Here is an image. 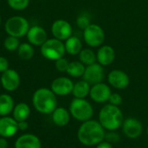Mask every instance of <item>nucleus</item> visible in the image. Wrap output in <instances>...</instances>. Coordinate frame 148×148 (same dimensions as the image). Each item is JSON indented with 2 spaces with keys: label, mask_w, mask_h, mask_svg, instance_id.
Instances as JSON below:
<instances>
[{
  "label": "nucleus",
  "mask_w": 148,
  "mask_h": 148,
  "mask_svg": "<svg viewBox=\"0 0 148 148\" xmlns=\"http://www.w3.org/2000/svg\"><path fill=\"white\" fill-rule=\"evenodd\" d=\"M96 148H114L113 145L108 141H102L96 146Z\"/></svg>",
  "instance_id": "473e14b6"
},
{
  "label": "nucleus",
  "mask_w": 148,
  "mask_h": 148,
  "mask_svg": "<svg viewBox=\"0 0 148 148\" xmlns=\"http://www.w3.org/2000/svg\"><path fill=\"white\" fill-rule=\"evenodd\" d=\"M108 83L116 89H125L130 83V78L128 75L121 70L114 69L108 75Z\"/></svg>",
  "instance_id": "4468645a"
},
{
  "label": "nucleus",
  "mask_w": 148,
  "mask_h": 148,
  "mask_svg": "<svg viewBox=\"0 0 148 148\" xmlns=\"http://www.w3.org/2000/svg\"><path fill=\"white\" fill-rule=\"evenodd\" d=\"M0 148H8V142L5 138H0Z\"/></svg>",
  "instance_id": "f704fd0d"
},
{
  "label": "nucleus",
  "mask_w": 148,
  "mask_h": 148,
  "mask_svg": "<svg viewBox=\"0 0 148 148\" xmlns=\"http://www.w3.org/2000/svg\"><path fill=\"white\" fill-rule=\"evenodd\" d=\"M16 51H17L18 56L23 60H30L34 56V54H35L33 45L30 44L29 42L20 43Z\"/></svg>",
  "instance_id": "a878e982"
},
{
  "label": "nucleus",
  "mask_w": 148,
  "mask_h": 148,
  "mask_svg": "<svg viewBox=\"0 0 148 148\" xmlns=\"http://www.w3.org/2000/svg\"><path fill=\"white\" fill-rule=\"evenodd\" d=\"M96 59L98 63L102 66L111 65L115 59V51L110 45L101 46L96 54Z\"/></svg>",
  "instance_id": "f3484780"
},
{
  "label": "nucleus",
  "mask_w": 148,
  "mask_h": 148,
  "mask_svg": "<svg viewBox=\"0 0 148 148\" xmlns=\"http://www.w3.org/2000/svg\"><path fill=\"white\" fill-rule=\"evenodd\" d=\"M55 62H55V67H56V69L59 72L63 73V72H66L67 71L69 62V61L66 58L62 57V58H60V59H58V60H56Z\"/></svg>",
  "instance_id": "c756f323"
},
{
  "label": "nucleus",
  "mask_w": 148,
  "mask_h": 148,
  "mask_svg": "<svg viewBox=\"0 0 148 148\" xmlns=\"http://www.w3.org/2000/svg\"><path fill=\"white\" fill-rule=\"evenodd\" d=\"M64 1H66V0H64Z\"/></svg>",
  "instance_id": "4c0bfd02"
},
{
  "label": "nucleus",
  "mask_w": 148,
  "mask_h": 148,
  "mask_svg": "<svg viewBox=\"0 0 148 148\" xmlns=\"http://www.w3.org/2000/svg\"><path fill=\"white\" fill-rule=\"evenodd\" d=\"M79 60L85 66H88L96 62V54L91 49H82L79 53Z\"/></svg>",
  "instance_id": "393cba45"
},
{
  "label": "nucleus",
  "mask_w": 148,
  "mask_h": 148,
  "mask_svg": "<svg viewBox=\"0 0 148 148\" xmlns=\"http://www.w3.org/2000/svg\"><path fill=\"white\" fill-rule=\"evenodd\" d=\"M76 24L80 29H85L89 24H91L89 16L88 14H86V13L81 14L80 16H78V17L76 19Z\"/></svg>",
  "instance_id": "c85d7f7f"
},
{
  "label": "nucleus",
  "mask_w": 148,
  "mask_h": 148,
  "mask_svg": "<svg viewBox=\"0 0 148 148\" xmlns=\"http://www.w3.org/2000/svg\"><path fill=\"white\" fill-rule=\"evenodd\" d=\"M83 38L88 46L97 48L104 42L105 32L100 25L91 23L85 29H83Z\"/></svg>",
  "instance_id": "0eeeda50"
},
{
  "label": "nucleus",
  "mask_w": 148,
  "mask_h": 148,
  "mask_svg": "<svg viewBox=\"0 0 148 148\" xmlns=\"http://www.w3.org/2000/svg\"><path fill=\"white\" fill-rule=\"evenodd\" d=\"M8 69H9L8 60L3 56H0V73H3Z\"/></svg>",
  "instance_id": "2f4dec72"
},
{
  "label": "nucleus",
  "mask_w": 148,
  "mask_h": 148,
  "mask_svg": "<svg viewBox=\"0 0 148 148\" xmlns=\"http://www.w3.org/2000/svg\"><path fill=\"white\" fill-rule=\"evenodd\" d=\"M65 45V50L68 54L71 56L79 55L81 50L82 49V44L81 40L77 36H71L69 38H68L64 43Z\"/></svg>",
  "instance_id": "5701e85b"
},
{
  "label": "nucleus",
  "mask_w": 148,
  "mask_h": 148,
  "mask_svg": "<svg viewBox=\"0 0 148 148\" xmlns=\"http://www.w3.org/2000/svg\"><path fill=\"white\" fill-rule=\"evenodd\" d=\"M82 78L90 85L102 82L105 78V71L103 66L97 62L87 66Z\"/></svg>",
  "instance_id": "6e6552de"
},
{
  "label": "nucleus",
  "mask_w": 148,
  "mask_h": 148,
  "mask_svg": "<svg viewBox=\"0 0 148 148\" xmlns=\"http://www.w3.org/2000/svg\"><path fill=\"white\" fill-rule=\"evenodd\" d=\"M26 36L29 42L34 46H42L48 40L46 30L43 28L36 25L29 27Z\"/></svg>",
  "instance_id": "dca6fc26"
},
{
  "label": "nucleus",
  "mask_w": 148,
  "mask_h": 148,
  "mask_svg": "<svg viewBox=\"0 0 148 148\" xmlns=\"http://www.w3.org/2000/svg\"><path fill=\"white\" fill-rule=\"evenodd\" d=\"M51 32L54 38L61 41H66L72 35V26L68 21L64 19H58L53 23L51 26Z\"/></svg>",
  "instance_id": "9d476101"
},
{
  "label": "nucleus",
  "mask_w": 148,
  "mask_h": 148,
  "mask_svg": "<svg viewBox=\"0 0 148 148\" xmlns=\"http://www.w3.org/2000/svg\"><path fill=\"white\" fill-rule=\"evenodd\" d=\"M20 45V42H19V38L15 37V36H8L4 41H3V47L6 50L13 52V51H16L18 47Z\"/></svg>",
  "instance_id": "bb28decb"
},
{
  "label": "nucleus",
  "mask_w": 148,
  "mask_h": 148,
  "mask_svg": "<svg viewBox=\"0 0 148 148\" xmlns=\"http://www.w3.org/2000/svg\"><path fill=\"white\" fill-rule=\"evenodd\" d=\"M18 123L13 117L2 116L0 118V136L5 139L14 136L18 131Z\"/></svg>",
  "instance_id": "2eb2a0df"
},
{
  "label": "nucleus",
  "mask_w": 148,
  "mask_h": 148,
  "mask_svg": "<svg viewBox=\"0 0 148 148\" xmlns=\"http://www.w3.org/2000/svg\"><path fill=\"white\" fill-rule=\"evenodd\" d=\"M108 102H109V104L119 107L122 103V97L118 93H114V94L112 93L108 99Z\"/></svg>",
  "instance_id": "7c9ffc66"
},
{
  "label": "nucleus",
  "mask_w": 148,
  "mask_h": 148,
  "mask_svg": "<svg viewBox=\"0 0 148 148\" xmlns=\"http://www.w3.org/2000/svg\"><path fill=\"white\" fill-rule=\"evenodd\" d=\"M71 116L78 121H87L91 120L94 115V109L89 101L86 99L75 98L69 105Z\"/></svg>",
  "instance_id": "20e7f679"
},
{
  "label": "nucleus",
  "mask_w": 148,
  "mask_h": 148,
  "mask_svg": "<svg viewBox=\"0 0 148 148\" xmlns=\"http://www.w3.org/2000/svg\"><path fill=\"white\" fill-rule=\"evenodd\" d=\"M121 127L124 135L129 139H137L143 132V126L136 118H127L124 120Z\"/></svg>",
  "instance_id": "9b49d317"
},
{
  "label": "nucleus",
  "mask_w": 148,
  "mask_h": 148,
  "mask_svg": "<svg viewBox=\"0 0 148 148\" xmlns=\"http://www.w3.org/2000/svg\"><path fill=\"white\" fill-rule=\"evenodd\" d=\"M70 113L64 108H56L52 113V121L58 127H65L70 121Z\"/></svg>",
  "instance_id": "6ab92c4d"
},
{
  "label": "nucleus",
  "mask_w": 148,
  "mask_h": 148,
  "mask_svg": "<svg viewBox=\"0 0 148 148\" xmlns=\"http://www.w3.org/2000/svg\"><path fill=\"white\" fill-rule=\"evenodd\" d=\"M32 103L36 111L41 114H49L57 108V99L54 92L47 88L36 90L32 97Z\"/></svg>",
  "instance_id": "7ed1b4c3"
},
{
  "label": "nucleus",
  "mask_w": 148,
  "mask_h": 148,
  "mask_svg": "<svg viewBox=\"0 0 148 148\" xmlns=\"http://www.w3.org/2000/svg\"><path fill=\"white\" fill-rule=\"evenodd\" d=\"M85 65L83 63H82L81 62H71L69 64L68 69L66 71V73L70 75L71 77L74 78H79V77H82L85 72Z\"/></svg>",
  "instance_id": "b1692460"
},
{
  "label": "nucleus",
  "mask_w": 148,
  "mask_h": 148,
  "mask_svg": "<svg viewBox=\"0 0 148 148\" xmlns=\"http://www.w3.org/2000/svg\"><path fill=\"white\" fill-rule=\"evenodd\" d=\"M1 84L3 89L8 92L15 91L20 86V75L19 74L12 69H8L6 71L2 73L1 75Z\"/></svg>",
  "instance_id": "1a4fd4ad"
},
{
  "label": "nucleus",
  "mask_w": 148,
  "mask_h": 148,
  "mask_svg": "<svg viewBox=\"0 0 148 148\" xmlns=\"http://www.w3.org/2000/svg\"><path fill=\"white\" fill-rule=\"evenodd\" d=\"M1 23H2V18H1V16H0V25H1Z\"/></svg>",
  "instance_id": "c9c22d12"
},
{
  "label": "nucleus",
  "mask_w": 148,
  "mask_h": 148,
  "mask_svg": "<svg viewBox=\"0 0 148 148\" xmlns=\"http://www.w3.org/2000/svg\"><path fill=\"white\" fill-rule=\"evenodd\" d=\"M40 139L32 134H25L17 138L15 142V148H41Z\"/></svg>",
  "instance_id": "a211bd4d"
},
{
  "label": "nucleus",
  "mask_w": 148,
  "mask_h": 148,
  "mask_svg": "<svg viewBox=\"0 0 148 148\" xmlns=\"http://www.w3.org/2000/svg\"><path fill=\"white\" fill-rule=\"evenodd\" d=\"M18 123V129L21 130V131H24L28 128L29 127V124L26 121H19L17 122Z\"/></svg>",
  "instance_id": "72a5a7b5"
},
{
  "label": "nucleus",
  "mask_w": 148,
  "mask_h": 148,
  "mask_svg": "<svg viewBox=\"0 0 148 148\" xmlns=\"http://www.w3.org/2000/svg\"><path fill=\"white\" fill-rule=\"evenodd\" d=\"M90 88H91L90 84L86 81L82 80L74 84L72 94L75 96V98L85 99L88 95H89Z\"/></svg>",
  "instance_id": "412c9836"
},
{
  "label": "nucleus",
  "mask_w": 148,
  "mask_h": 148,
  "mask_svg": "<svg viewBox=\"0 0 148 148\" xmlns=\"http://www.w3.org/2000/svg\"><path fill=\"white\" fill-rule=\"evenodd\" d=\"M29 29V23L27 19L21 16L10 17L4 25V29L9 36L17 38L23 37L27 35Z\"/></svg>",
  "instance_id": "423d86ee"
},
{
  "label": "nucleus",
  "mask_w": 148,
  "mask_h": 148,
  "mask_svg": "<svg viewBox=\"0 0 148 148\" xmlns=\"http://www.w3.org/2000/svg\"><path fill=\"white\" fill-rule=\"evenodd\" d=\"M77 138L81 144L86 147L97 146L106 139V130L101 123L95 120L82 122L77 132Z\"/></svg>",
  "instance_id": "f257e3e1"
},
{
  "label": "nucleus",
  "mask_w": 148,
  "mask_h": 148,
  "mask_svg": "<svg viewBox=\"0 0 148 148\" xmlns=\"http://www.w3.org/2000/svg\"><path fill=\"white\" fill-rule=\"evenodd\" d=\"M8 5L15 10H23L29 3V0H7Z\"/></svg>",
  "instance_id": "cd10ccee"
},
{
  "label": "nucleus",
  "mask_w": 148,
  "mask_h": 148,
  "mask_svg": "<svg viewBox=\"0 0 148 148\" xmlns=\"http://www.w3.org/2000/svg\"><path fill=\"white\" fill-rule=\"evenodd\" d=\"M74 82L71 79L62 76L56 78L52 83L50 89L54 92L56 95L59 96H66L72 93L73 88H74Z\"/></svg>",
  "instance_id": "f8f14e48"
},
{
  "label": "nucleus",
  "mask_w": 148,
  "mask_h": 148,
  "mask_svg": "<svg viewBox=\"0 0 148 148\" xmlns=\"http://www.w3.org/2000/svg\"><path fill=\"white\" fill-rule=\"evenodd\" d=\"M14 107V100L10 95H0V116H8L13 111Z\"/></svg>",
  "instance_id": "aec40b11"
},
{
  "label": "nucleus",
  "mask_w": 148,
  "mask_h": 148,
  "mask_svg": "<svg viewBox=\"0 0 148 148\" xmlns=\"http://www.w3.org/2000/svg\"><path fill=\"white\" fill-rule=\"evenodd\" d=\"M123 114L119 107L112 104H107L99 113V122L103 128L109 132L119 129L123 123Z\"/></svg>",
  "instance_id": "f03ea898"
},
{
  "label": "nucleus",
  "mask_w": 148,
  "mask_h": 148,
  "mask_svg": "<svg viewBox=\"0 0 148 148\" xmlns=\"http://www.w3.org/2000/svg\"><path fill=\"white\" fill-rule=\"evenodd\" d=\"M12 113H13V118L17 122L23 121H27V119L29 117L30 108L28 104L24 102H21L14 107Z\"/></svg>",
  "instance_id": "4be33fe9"
},
{
  "label": "nucleus",
  "mask_w": 148,
  "mask_h": 148,
  "mask_svg": "<svg viewBox=\"0 0 148 148\" xmlns=\"http://www.w3.org/2000/svg\"><path fill=\"white\" fill-rule=\"evenodd\" d=\"M111 94L112 92L109 86L103 82H100L92 85L89 92V96L95 102L104 103L106 101H108Z\"/></svg>",
  "instance_id": "ddd939ff"
},
{
  "label": "nucleus",
  "mask_w": 148,
  "mask_h": 148,
  "mask_svg": "<svg viewBox=\"0 0 148 148\" xmlns=\"http://www.w3.org/2000/svg\"><path fill=\"white\" fill-rule=\"evenodd\" d=\"M147 134H148V127H147Z\"/></svg>",
  "instance_id": "e433bc0d"
},
{
  "label": "nucleus",
  "mask_w": 148,
  "mask_h": 148,
  "mask_svg": "<svg viewBox=\"0 0 148 148\" xmlns=\"http://www.w3.org/2000/svg\"><path fill=\"white\" fill-rule=\"evenodd\" d=\"M42 56L50 61H56L63 57L66 50L62 41L56 38L48 39L40 49Z\"/></svg>",
  "instance_id": "39448f33"
}]
</instances>
